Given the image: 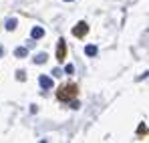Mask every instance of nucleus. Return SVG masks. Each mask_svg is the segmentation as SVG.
I'll use <instances>...</instances> for the list:
<instances>
[{
	"label": "nucleus",
	"mask_w": 149,
	"mask_h": 143,
	"mask_svg": "<svg viewBox=\"0 0 149 143\" xmlns=\"http://www.w3.org/2000/svg\"><path fill=\"white\" fill-rule=\"evenodd\" d=\"M77 95H79V87H77L74 83H67V85H63V87L56 91L58 101H71V99H74Z\"/></svg>",
	"instance_id": "obj_1"
},
{
	"label": "nucleus",
	"mask_w": 149,
	"mask_h": 143,
	"mask_svg": "<svg viewBox=\"0 0 149 143\" xmlns=\"http://www.w3.org/2000/svg\"><path fill=\"white\" fill-rule=\"evenodd\" d=\"M56 59H58V63H63L67 59V43H65V38H61L58 45H56Z\"/></svg>",
	"instance_id": "obj_2"
},
{
	"label": "nucleus",
	"mask_w": 149,
	"mask_h": 143,
	"mask_svg": "<svg viewBox=\"0 0 149 143\" xmlns=\"http://www.w3.org/2000/svg\"><path fill=\"white\" fill-rule=\"evenodd\" d=\"M87 32H89V24H87V22H79V24L73 28V34L77 36V38H83Z\"/></svg>",
	"instance_id": "obj_3"
},
{
	"label": "nucleus",
	"mask_w": 149,
	"mask_h": 143,
	"mask_svg": "<svg viewBox=\"0 0 149 143\" xmlns=\"http://www.w3.org/2000/svg\"><path fill=\"white\" fill-rule=\"evenodd\" d=\"M38 83H40L42 89H52V79L47 77V75H40V77H38Z\"/></svg>",
	"instance_id": "obj_4"
},
{
	"label": "nucleus",
	"mask_w": 149,
	"mask_h": 143,
	"mask_svg": "<svg viewBox=\"0 0 149 143\" xmlns=\"http://www.w3.org/2000/svg\"><path fill=\"white\" fill-rule=\"evenodd\" d=\"M30 36H32L34 40H38V38H42V36H45V28H42V26H34V28L30 30Z\"/></svg>",
	"instance_id": "obj_5"
},
{
	"label": "nucleus",
	"mask_w": 149,
	"mask_h": 143,
	"mask_svg": "<svg viewBox=\"0 0 149 143\" xmlns=\"http://www.w3.org/2000/svg\"><path fill=\"white\" fill-rule=\"evenodd\" d=\"M85 54H87V57H95V54H97V47H95V45H87V47H85Z\"/></svg>",
	"instance_id": "obj_6"
},
{
	"label": "nucleus",
	"mask_w": 149,
	"mask_h": 143,
	"mask_svg": "<svg viewBox=\"0 0 149 143\" xmlns=\"http://www.w3.org/2000/svg\"><path fill=\"white\" fill-rule=\"evenodd\" d=\"M14 57H18V59H24V57H28V48H24V47L16 48V50H14Z\"/></svg>",
	"instance_id": "obj_7"
},
{
	"label": "nucleus",
	"mask_w": 149,
	"mask_h": 143,
	"mask_svg": "<svg viewBox=\"0 0 149 143\" xmlns=\"http://www.w3.org/2000/svg\"><path fill=\"white\" fill-rule=\"evenodd\" d=\"M47 59H49L47 52H38V54L34 57V63H36V65H42V63H47Z\"/></svg>",
	"instance_id": "obj_8"
},
{
	"label": "nucleus",
	"mask_w": 149,
	"mask_h": 143,
	"mask_svg": "<svg viewBox=\"0 0 149 143\" xmlns=\"http://www.w3.org/2000/svg\"><path fill=\"white\" fill-rule=\"evenodd\" d=\"M14 28H16V20H14V18L6 20V30H14Z\"/></svg>",
	"instance_id": "obj_9"
},
{
	"label": "nucleus",
	"mask_w": 149,
	"mask_h": 143,
	"mask_svg": "<svg viewBox=\"0 0 149 143\" xmlns=\"http://www.w3.org/2000/svg\"><path fill=\"white\" fill-rule=\"evenodd\" d=\"M145 131H147L145 125H139V127H137V133H139V135H145Z\"/></svg>",
	"instance_id": "obj_10"
},
{
	"label": "nucleus",
	"mask_w": 149,
	"mask_h": 143,
	"mask_svg": "<svg viewBox=\"0 0 149 143\" xmlns=\"http://www.w3.org/2000/svg\"><path fill=\"white\" fill-rule=\"evenodd\" d=\"M65 73H67V75H73V73H74V67H73V65H67V67H65Z\"/></svg>",
	"instance_id": "obj_11"
},
{
	"label": "nucleus",
	"mask_w": 149,
	"mask_h": 143,
	"mask_svg": "<svg viewBox=\"0 0 149 143\" xmlns=\"http://www.w3.org/2000/svg\"><path fill=\"white\" fill-rule=\"evenodd\" d=\"M16 79H18V81H24V71H18V73H16Z\"/></svg>",
	"instance_id": "obj_12"
},
{
	"label": "nucleus",
	"mask_w": 149,
	"mask_h": 143,
	"mask_svg": "<svg viewBox=\"0 0 149 143\" xmlns=\"http://www.w3.org/2000/svg\"><path fill=\"white\" fill-rule=\"evenodd\" d=\"M71 107H73V109H79V101H73V99H71Z\"/></svg>",
	"instance_id": "obj_13"
},
{
	"label": "nucleus",
	"mask_w": 149,
	"mask_h": 143,
	"mask_svg": "<svg viewBox=\"0 0 149 143\" xmlns=\"http://www.w3.org/2000/svg\"><path fill=\"white\" fill-rule=\"evenodd\" d=\"M61 73H63L61 69H54V71H52V75H54V77H61Z\"/></svg>",
	"instance_id": "obj_14"
},
{
	"label": "nucleus",
	"mask_w": 149,
	"mask_h": 143,
	"mask_svg": "<svg viewBox=\"0 0 149 143\" xmlns=\"http://www.w3.org/2000/svg\"><path fill=\"white\" fill-rule=\"evenodd\" d=\"M2 52H4V48H2V47H0V57H2Z\"/></svg>",
	"instance_id": "obj_15"
},
{
	"label": "nucleus",
	"mask_w": 149,
	"mask_h": 143,
	"mask_svg": "<svg viewBox=\"0 0 149 143\" xmlns=\"http://www.w3.org/2000/svg\"><path fill=\"white\" fill-rule=\"evenodd\" d=\"M65 2H73V0H65Z\"/></svg>",
	"instance_id": "obj_16"
}]
</instances>
